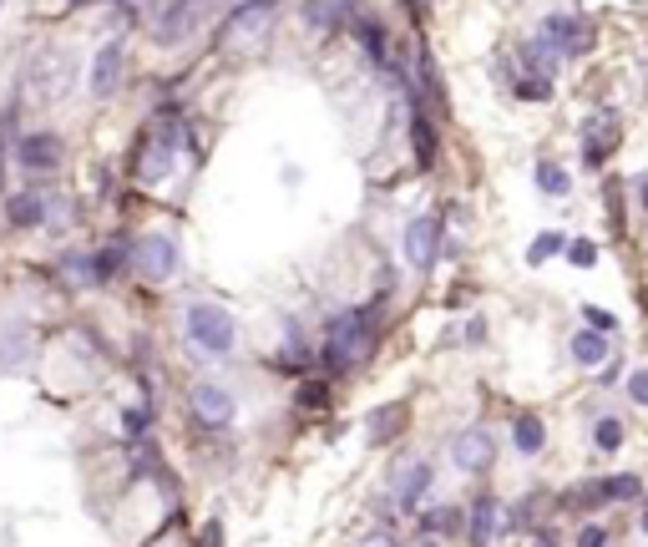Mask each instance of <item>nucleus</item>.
<instances>
[{"label": "nucleus", "instance_id": "aec40b11", "mask_svg": "<svg viewBox=\"0 0 648 547\" xmlns=\"http://www.w3.org/2000/svg\"><path fill=\"white\" fill-rule=\"evenodd\" d=\"M512 446H517V456H537V451L547 446L542 416H517V421H512Z\"/></svg>", "mask_w": 648, "mask_h": 547}, {"label": "nucleus", "instance_id": "72a5a7b5", "mask_svg": "<svg viewBox=\"0 0 648 547\" xmlns=\"http://www.w3.org/2000/svg\"><path fill=\"white\" fill-rule=\"evenodd\" d=\"M567 264L593 269V264H598V244H588V239H573V244H567Z\"/></svg>", "mask_w": 648, "mask_h": 547}, {"label": "nucleus", "instance_id": "f03ea898", "mask_svg": "<svg viewBox=\"0 0 648 547\" xmlns=\"http://www.w3.org/2000/svg\"><path fill=\"white\" fill-rule=\"evenodd\" d=\"M183 335H188V345H193L198 355H233V345H238V320L228 315L223 304H213V299H193V304L183 309Z\"/></svg>", "mask_w": 648, "mask_h": 547}, {"label": "nucleus", "instance_id": "0eeeda50", "mask_svg": "<svg viewBox=\"0 0 648 547\" xmlns=\"http://www.w3.org/2000/svg\"><path fill=\"white\" fill-rule=\"evenodd\" d=\"M132 264H137V274H142L147 284H162V279L178 274V244L168 239V233H147V239H137Z\"/></svg>", "mask_w": 648, "mask_h": 547}, {"label": "nucleus", "instance_id": "4468645a", "mask_svg": "<svg viewBox=\"0 0 648 547\" xmlns=\"http://www.w3.org/2000/svg\"><path fill=\"white\" fill-rule=\"evenodd\" d=\"M497 522H502V502H497L492 492L471 497V512H466V537H471V547H492Z\"/></svg>", "mask_w": 648, "mask_h": 547}, {"label": "nucleus", "instance_id": "37998d69", "mask_svg": "<svg viewBox=\"0 0 648 547\" xmlns=\"http://www.w3.org/2000/svg\"><path fill=\"white\" fill-rule=\"evenodd\" d=\"M203 537H208L203 547H218V537H223V527H218V522H208V527H203Z\"/></svg>", "mask_w": 648, "mask_h": 547}, {"label": "nucleus", "instance_id": "dca6fc26", "mask_svg": "<svg viewBox=\"0 0 648 547\" xmlns=\"http://www.w3.org/2000/svg\"><path fill=\"white\" fill-rule=\"evenodd\" d=\"M355 11H360V0H304V21H309V26H324V31L350 26Z\"/></svg>", "mask_w": 648, "mask_h": 547}, {"label": "nucleus", "instance_id": "20e7f679", "mask_svg": "<svg viewBox=\"0 0 648 547\" xmlns=\"http://www.w3.org/2000/svg\"><path fill=\"white\" fill-rule=\"evenodd\" d=\"M492 461H497V441H492L486 426H466V431L451 436V466H456V472L486 477V472H492Z\"/></svg>", "mask_w": 648, "mask_h": 547}, {"label": "nucleus", "instance_id": "412c9836", "mask_svg": "<svg viewBox=\"0 0 648 547\" xmlns=\"http://www.w3.org/2000/svg\"><path fill=\"white\" fill-rule=\"evenodd\" d=\"M567 350H573V360H578V365H603V360H608V335H598V330H588V325H583V330L573 335V345H567Z\"/></svg>", "mask_w": 648, "mask_h": 547}, {"label": "nucleus", "instance_id": "2eb2a0df", "mask_svg": "<svg viewBox=\"0 0 648 547\" xmlns=\"http://www.w3.org/2000/svg\"><path fill=\"white\" fill-rule=\"evenodd\" d=\"M431 482H436L431 461H411V466H405V472H400V482H395V507L416 512V507H421V497L431 492Z\"/></svg>", "mask_w": 648, "mask_h": 547}, {"label": "nucleus", "instance_id": "49530a36", "mask_svg": "<svg viewBox=\"0 0 648 547\" xmlns=\"http://www.w3.org/2000/svg\"><path fill=\"white\" fill-rule=\"evenodd\" d=\"M643 532H648V512H643Z\"/></svg>", "mask_w": 648, "mask_h": 547}, {"label": "nucleus", "instance_id": "c85d7f7f", "mask_svg": "<svg viewBox=\"0 0 648 547\" xmlns=\"http://www.w3.org/2000/svg\"><path fill=\"white\" fill-rule=\"evenodd\" d=\"M623 436H628V426H623L618 416H603V421L593 426V441H598V451H618V446H623Z\"/></svg>", "mask_w": 648, "mask_h": 547}, {"label": "nucleus", "instance_id": "ddd939ff", "mask_svg": "<svg viewBox=\"0 0 648 547\" xmlns=\"http://www.w3.org/2000/svg\"><path fill=\"white\" fill-rule=\"evenodd\" d=\"M274 11H279L274 0H243V6H238V11L223 21V31H218V46H228L233 36H254L259 26H269V21H274Z\"/></svg>", "mask_w": 648, "mask_h": 547}, {"label": "nucleus", "instance_id": "7c9ffc66", "mask_svg": "<svg viewBox=\"0 0 648 547\" xmlns=\"http://www.w3.org/2000/svg\"><path fill=\"white\" fill-rule=\"evenodd\" d=\"M562 502H567V507H578V512H588V507H603V502H608V497H603V477H598V482H583V487H573V492H567Z\"/></svg>", "mask_w": 648, "mask_h": 547}, {"label": "nucleus", "instance_id": "1a4fd4ad", "mask_svg": "<svg viewBox=\"0 0 648 547\" xmlns=\"http://www.w3.org/2000/svg\"><path fill=\"white\" fill-rule=\"evenodd\" d=\"M178 142H183V127H178V122L152 127V132H147V147H142V158H137V173H142V178H162V173L173 168V158H178Z\"/></svg>", "mask_w": 648, "mask_h": 547}, {"label": "nucleus", "instance_id": "ea45409f", "mask_svg": "<svg viewBox=\"0 0 648 547\" xmlns=\"http://www.w3.org/2000/svg\"><path fill=\"white\" fill-rule=\"evenodd\" d=\"M532 547H562V537H557L552 527H537V532H532Z\"/></svg>", "mask_w": 648, "mask_h": 547}, {"label": "nucleus", "instance_id": "4c0bfd02", "mask_svg": "<svg viewBox=\"0 0 648 547\" xmlns=\"http://www.w3.org/2000/svg\"><path fill=\"white\" fill-rule=\"evenodd\" d=\"M578 547H608V532H603V527H593V522H588V527H583V532H578Z\"/></svg>", "mask_w": 648, "mask_h": 547}, {"label": "nucleus", "instance_id": "39448f33", "mask_svg": "<svg viewBox=\"0 0 648 547\" xmlns=\"http://www.w3.org/2000/svg\"><path fill=\"white\" fill-rule=\"evenodd\" d=\"M71 82H76V61H71V51L51 46V51H41V56L31 61V87H36V97L56 102V97L71 92Z\"/></svg>", "mask_w": 648, "mask_h": 547}, {"label": "nucleus", "instance_id": "a878e982", "mask_svg": "<svg viewBox=\"0 0 648 547\" xmlns=\"http://www.w3.org/2000/svg\"><path fill=\"white\" fill-rule=\"evenodd\" d=\"M537 188H542L547 198H562L567 188H573V178H567L557 163H537Z\"/></svg>", "mask_w": 648, "mask_h": 547}, {"label": "nucleus", "instance_id": "cd10ccee", "mask_svg": "<svg viewBox=\"0 0 648 547\" xmlns=\"http://www.w3.org/2000/svg\"><path fill=\"white\" fill-rule=\"evenodd\" d=\"M567 249V239H562V233H537V239H532V249H527V264H547V259H557Z\"/></svg>", "mask_w": 648, "mask_h": 547}, {"label": "nucleus", "instance_id": "c9c22d12", "mask_svg": "<svg viewBox=\"0 0 648 547\" xmlns=\"http://www.w3.org/2000/svg\"><path fill=\"white\" fill-rule=\"evenodd\" d=\"M628 401H633V406H648V370H633V375H628Z\"/></svg>", "mask_w": 648, "mask_h": 547}, {"label": "nucleus", "instance_id": "c756f323", "mask_svg": "<svg viewBox=\"0 0 648 547\" xmlns=\"http://www.w3.org/2000/svg\"><path fill=\"white\" fill-rule=\"evenodd\" d=\"M421 527H426V537H441V532H456V527H461V512H456V507H431V512L421 517Z\"/></svg>", "mask_w": 648, "mask_h": 547}, {"label": "nucleus", "instance_id": "bb28decb", "mask_svg": "<svg viewBox=\"0 0 648 547\" xmlns=\"http://www.w3.org/2000/svg\"><path fill=\"white\" fill-rule=\"evenodd\" d=\"M294 406H299V411H324V406H330V385H324V380H304L299 396H294Z\"/></svg>", "mask_w": 648, "mask_h": 547}, {"label": "nucleus", "instance_id": "9d476101", "mask_svg": "<svg viewBox=\"0 0 648 547\" xmlns=\"http://www.w3.org/2000/svg\"><path fill=\"white\" fill-rule=\"evenodd\" d=\"M61 158H66V147H61L56 132H26V137L16 142V163H21L26 173H56Z\"/></svg>", "mask_w": 648, "mask_h": 547}, {"label": "nucleus", "instance_id": "09e8293b", "mask_svg": "<svg viewBox=\"0 0 648 547\" xmlns=\"http://www.w3.org/2000/svg\"><path fill=\"white\" fill-rule=\"evenodd\" d=\"M0 6H6V0H0Z\"/></svg>", "mask_w": 648, "mask_h": 547}, {"label": "nucleus", "instance_id": "79ce46f5", "mask_svg": "<svg viewBox=\"0 0 648 547\" xmlns=\"http://www.w3.org/2000/svg\"><path fill=\"white\" fill-rule=\"evenodd\" d=\"M127 431H147V411H142V406L127 411Z\"/></svg>", "mask_w": 648, "mask_h": 547}, {"label": "nucleus", "instance_id": "473e14b6", "mask_svg": "<svg viewBox=\"0 0 648 547\" xmlns=\"http://www.w3.org/2000/svg\"><path fill=\"white\" fill-rule=\"evenodd\" d=\"M517 97H522V102H547V97H552V76H522Z\"/></svg>", "mask_w": 648, "mask_h": 547}, {"label": "nucleus", "instance_id": "5701e85b", "mask_svg": "<svg viewBox=\"0 0 648 547\" xmlns=\"http://www.w3.org/2000/svg\"><path fill=\"white\" fill-rule=\"evenodd\" d=\"M350 31L365 41V51L375 56V61H385V26L375 21V16H365V6L355 11V21H350Z\"/></svg>", "mask_w": 648, "mask_h": 547}, {"label": "nucleus", "instance_id": "c03bdc74", "mask_svg": "<svg viewBox=\"0 0 648 547\" xmlns=\"http://www.w3.org/2000/svg\"><path fill=\"white\" fill-rule=\"evenodd\" d=\"M638 203H643V218H648V173L638 178Z\"/></svg>", "mask_w": 648, "mask_h": 547}, {"label": "nucleus", "instance_id": "423d86ee", "mask_svg": "<svg viewBox=\"0 0 648 547\" xmlns=\"http://www.w3.org/2000/svg\"><path fill=\"white\" fill-rule=\"evenodd\" d=\"M400 249H405V264L426 274V269L441 259V218H436V213L411 218V223H405V239H400Z\"/></svg>", "mask_w": 648, "mask_h": 547}, {"label": "nucleus", "instance_id": "e433bc0d", "mask_svg": "<svg viewBox=\"0 0 648 547\" xmlns=\"http://www.w3.org/2000/svg\"><path fill=\"white\" fill-rule=\"evenodd\" d=\"M583 320H588L593 330H613V325H618V320L608 315V309H593V304H583Z\"/></svg>", "mask_w": 648, "mask_h": 547}, {"label": "nucleus", "instance_id": "b1692460", "mask_svg": "<svg viewBox=\"0 0 648 547\" xmlns=\"http://www.w3.org/2000/svg\"><path fill=\"white\" fill-rule=\"evenodd\" d=\"M411 142H416V163H421V168H431V163H436V127H431V117H426V112H416V117H411Z\"/></svg>", "mask_w": 648, "mask_h": 547}, {"label": "nucleus", "instance_id": "2f4dec72", "mask_svg": "<svg viewBox=\"0 0 648 547\" xmlns=\"http://www.w3.org/2000/svg\"><path fill=\"white\" fill-rule=\"evenodd\" d=\"M309 355H304V335H299V325H284V350H279V365H289V370H299Z\"/></svg>", "mask_w": 648, "mask_h": 547}, {"label": "nucleus", "instance_id": "f8f14e48", "mask_svg": "<svg viewBox=\"0 0 648 547\" xmlns=\"http://www.w3.org/2000/svg\"><path fill=\"white\" fill-rule=\"evenodd\" d=\"M203 11H208V0H173L168 16L157 21V41H162V46H178V41H188V36H193V26L203 21Z\"/></svg>", "mask_w": 648, "mask_h": 547}, {"label": "nucleus", "instance_id": "f3484780", "mask_svg": "<svg viewBox=\"0 0 648 547\" xmlns=\"http://www.w3.org/2000/svg\"><path fill=\"white\" fill-rule=\"evenodd\" d=\"M122 82V41H107L92 61V97H112Z\"/></svg>", "mask_w": 648, "mask_h": 547}, {"label": "nucleus", "instance_id": "f257e3e1", "mask_svg": "<svg viewBox=\"0 0 648 547\" xmlns=\"http://www.w3.org/2000/svg\"><path fill=\"white\" fill-rule=\"evenodd\" d=\"M370 350V320L365 309H345V315H335L330 325H324V345H319V365L330 375H345L360 365V355Z\"/></svg>", "mask_w": 648, "mask_h": 547}, {"label": "nucleus", "instance_id": "a18cd8bd", "mask_svg": "<svg viewBox=\"0 0 648 547\" xmlns=\"http://www.w3.org/2000/svg\"><path fill=\"white\" fill-rule=\"evenodd\" d=\"M0 183H6V142H0Z\"/></svg>", "mask_w": 648, "mask_h": 547}, {"label": "nucleus", "instance_id": "de8ad7c7", "mask_svg": "<svg viewBox=\"0 0 648 547\" xmlns=\"http://www.w3.org/2000/svg\"><path fill=\"white\" fill-rule=\"evenodd\" d=\"M421 547H436V542H421Z\"/></svg>", "mask_w": 648, "mask_h": 547}, {"label": "nucleus", "instance_id": "a19ab883", "mask_svg": "<svg viewBox=\"0 0 648 547\" xmlns=\"http://www.w3.org/2000/svg\"><path fill=\"white\" fill-rule=\"evenodd\" d=\"M461 335H466V345H481V340H486V320H471Z\"/></svg>", "mask_w": 648, "mask_h": 547}, {"label": "nucleus", "instance_id": "6ab92c4d", "mask_svg": "<svg viewBox=\"0 0 648 547\" xmlns=\"http://www.w3.org/2000/svg\"><path fill=\"white\" fill-rule=\"evenodd\" d=\"M31 360V330L26 325H6L0 330V370H21Z\"/></svg>", "mask_w": 648, "mask_h": 547}, {"label": "nucleus", "instance_id": "393cba45", "mask_svg": "<svg viewBox=\"0 0 648 547\" xmlns=\"http://www.w3.org/2000/svg\"><path fill=\"white\" fill-rule=\"evenodd\" d=\"M603 497H608V502H638V497H643V482H638L633 472L603 477Z\"/></svg>", "mask_w": 648, "mask_h": 547}, {"label": "nucleus", "instance_id": "7ed1b4c3", "mask_svg": "<svg viewBox=\"0 0 648 547\" xmlns=\"http://www.w3.org/2000/svg\"><path fill=\"white\" fill-rule=\"evenodd\" d=\"M188 411H193V421H198L203 431H223V426L238 416V401H233V390H228V385H218V380H198V385L188 390Z\"/></svg>", "mask_w": 648, "mask_h": 547}, {"label": "nucleus", "instance_id": "a211bd4d", "mask_svg": "<svg viewBox=\"0 0 648 547\" xmlns=\"http://www.w3.org/2000/svg\"><path fill=\"white\" fill-rule=\"evenodd\" d=\"M405 431V401H390V406H380L370 421H365V441L370 446H385V441H395Z\"/></svg>", "mask_w": 648, "mask_h": 547}, {"label": "nucleus", "instance_id": "f704fd0d", "mask_svg": "<svg viewBox=\"0 0 648 547\" xmlns=\"http://www.w3.org/2000/svg\"><path fill=\"white\" fill-rule=\"evenodd\" d=\"M92 259H97V284H102V279H112V274H117V264H127V254H122V249H102V254H92Z\"/></svg>", "mask_w": 648, "mask_h": 547}, {"label": "nucleus", "instance_id": "6e6552de", "mask_svg": "<svg viewBox=\"0 0 648 547\" xmlns=\"http://www.w3.org/2000/svg\"><path fill=\"white\" fill-rule=\"evenodd\" d=\"M537 36H542L557 56H583V51L593 46V26H588L583 16H567V11L547 16V21L537 26Z\"/></svg>", "mask_w": 648, "mask_h": 547}, {"label": "nucleus", "instance_id": "4be33fe9", "mask_svg": "<svg viewBox=\"0 0 648 547\" xmlns=\"http://www.w3.org/2000/svg\"><path fill=\"white\" fill-rule=\"evenodd\" d=\"M6 213H11L16 228H36V223L46 218V203H41V193H11V198H6Z\"/></svg>", "mask_w": 648, "mask_h": 547}, {"label": "nucleus", "instance_id": "58836bf2", "mask_svg": "<svg viewBox=\"0 0 648 547\" xmlns=\"http://www.w3.org/2000/svg\"><path fill=\"white\" fill-rule=\"evenodd\" d=\"M360 547H400V542H395V537H390L385 527H370V532L360 537Z\"/></svg>", "mask_w": 648, "mask_h": 547}, {"label": "nucleus", "instance_id": "9b49d317", "mask_svg": "<svg viewBox=\"0 0 648 547\" xmlns=\"http://www.w3.org/2000/svg\"><path fill=\"white\" fill-rule=\"evenodd\" d=\"M618 152V117L613 112H598L588 127H583V168L598 173L608 158Z\"/></svg>", "mask_w": 648, "mask_h": 547}]
</instances>
